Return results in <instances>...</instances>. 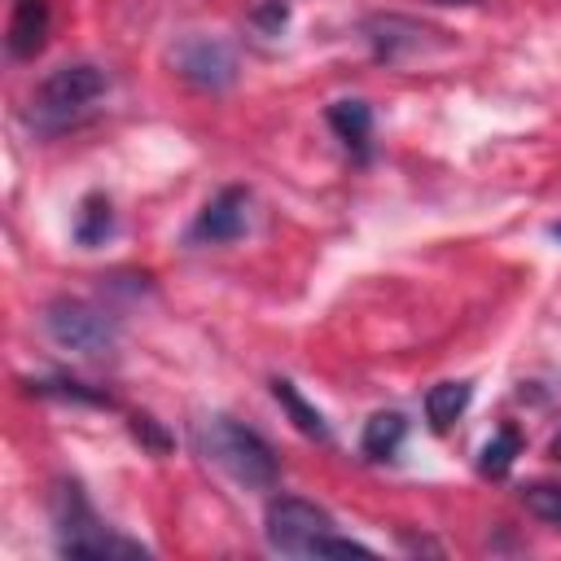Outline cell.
<instances>
[{
  "mask_svg": "<svg viewBox=\"0 0 561 561\" xmlns=\"http://www.w3.org/2000/svg\"><path fill=\"white\" fill-rule=\"evenodd\" d=\"M193 443H197V451H202L215 469H224L232 482H241V486H250V491L276 486V456H272V447H267L250 425H241V421H232V416H202V421L193 425Z\"/></svg>",
  "mask_w": 561,
  "mask_h": 561,
  "instance_id": "obj_1",
  "label": "cell"
},
{
  "mask_svg": "<svg viewBox=\"0 0 561 561\" xmlns=\"http://www.w3.org/2000/svg\"><path fill=\"white\" fill-rule=\"evenodd\" d=\"M110 88L105 70L92 61H66L57 70H48L39 79V88L31 92V123L39 131H61L75 118H83L92 110V101H101Z\"/></svg>",
  "mask_w": 561,
  "mask_h": 561,
  "instance_id": "obj_2",
  "label": "cell"
},
{
  "mask_svg": "<svg viewBox=\"0 0 561 561\" xmlns=\"http://www.w3.org/2000/svg\"><path fill=\"white\" fill-rule=\"evenodd\" d=\"M53 522H57V552L61 557H145L140 543L118 539L96 522L83 491L75 482H61L53 491Z\"/></svg>",
  "mask_w": 561,
  "mask_h": 561,
  "instance_id": "obj_3",
  "label": "cell"
},
{
  "mask_svg": "<svg viewBox=\"0 0 561 561\" xmlns=\"http://www.w3.org/2000/svg\"><path fill=\"white\" fill-rule=\"evenodd\" d=\"M44 333L61 346V351H75V355H110L118 346V324L110 311L83 302V298H57L44 307Z\"/></svg>",
  "mask_w": 561,
  "mask_h": 561,
  "instance_id": "obj_4",
  "label": "cell"
},
{
  "mask_svg": "<svg viewBox=\"0 0 561 561\" xmlns=\"http://www.w3.org/2000/svg\"><path fill=\"white\" fill-rule=\"evenodd\" d=\"M263 535H267L272 552H285V557H316L320 543L333 535V517H329L320 504H311V500L280 495V500L267 504Z\"/></svg>",
  "mask_w": 561,
  "mask_h": 561,
  "instance_id": "obj_5",
  "label": "cell"
},
{
  "mask_svg": "<svg viewBox=\"0 0 561 561\" xmlns=\"http://www.w3.org/2000/svg\"><path fill=\"white\" fill-rule=\"evenodd\" d=\"M171 61H175L180 79H188V83L202 88V92H219V88H228V83L237 79V57H232V48L219 44V39H206V35L180 39L175 53H171Z\"/></svg>",
  "mask_w": 561,
  "mask_h": 561,
  "instance_id": "obj_6",
  "label": "cell"
},
{
  "mask_svg": "<svg viewBox=\"0 0 561 561\" xmlns=\"http://www.w3.org/2000/svg\"><path fill=\"white\" fill-rule=\"evenodd\" d=\"M245 206H250V193L241 184H228L219 188L193 219L188 228V241L193 245H224V241H237L245 232Z\"/></svg>",
  "mask_w": 561,
  "mask_h": 561,
  "instance_id": "obj_7",
  "label": "cell"
},
{
  "mask_svg": "<svg viewBox=\"0 0 561 561\" xmlns=\"http://www.w3.org/2000/svg\"><path fill=\"white\" fill-rule=\"evenodd\" d=\"M44 44H48V0H18L9 18V35H4L9 57L31 61Z\"/></svg>",
  "mask_w": 561,
  "mask_h": 561,
  "instance_id": "obj_8",
  "label": "cell"
},
{
  "mask_svg": "<svg viewBox=\"0 0 561 561\" xmlns=\"http://www.w3.org/2000/svg\"><path fill=\"white\" fill-rule=\"evenodd\" d=\"M403 438H408V421H403V412H373V416L364 421L359 451H364L368 460H394L399 447H403Z\"/></svg>",
  "mask_w": 561,
  "mask_h": 561,
  "instance_id": "obj_9",
  "label": "cell"
},
{
  "mask_svg": "<svg viewBox=\"0 0 561 561\" xmlns=\"http://www.w3.org/2000/svg\"><path fill=\"white\" fill-rule=\"evenodd\" d=\"M324 123L333 127V136H337L346 149H355V153L368 149V136H373V110H368L364 101H333V105L324 110Z\"/></svg>",
  "mask_w": 561,
  "mask_h": 561,
  "instance_id": "obj_10",
  "label": "cell"
},
{
  "mask_svg": "<svg viewBox=\"0 0 561 561\" xmlns=\"http://www.w3.org/2000/svg\"><path fill=\"white\" fill-rule=\"evenodd\" d=\"M469 399H473V381H438V386H430L425 390V421H430V430H451V421L469 408Z\"/></svg>",
  "mask_w": 561,
  "mask_h": 561,
  "instance_id": "obj_11",
  "label": "cell"
},
{
  "mask_svg": "<svg viewBox=\"0 0 561 561\" xmlns=\"http://www.w3.org/2000/svg\"><path fill=\"white\" fill-rule=\"evenodd\" d=\"M272 399L289 412V421H294L298 434H307V438H316V443H329V421L298 394V386H294L289 377H272Z\"/></svg>",
  "mask_w": 561,
  "mask_h": 561,
  "instance_id": "obj_12",
  "label": "cell"
},
{
  "mask_svg": "<svg viewBox=\"0 0 561 561\" xmlns=\"http://www.w3.org/2000/svg\"><path fill=\"white\" fill-rule=\"evenodd\" d=\"M110 232H114V206H110V197H105V193H88V197L79 202V210H75V241L92 250V245H101Z\"/></svg>",
  "mask_w": 561,
  "mask_h": 561,
  "instance_id": "obj_13",
  "label": "cell"
},
{
  "mask_svg": "<svg viewBox=\"0 0 561 561\" xmlns=\"http://www.w3.org/2000/svg\"><path fill=\"white\" fill-rule=\"evenodd\" d=\"M517 451H522V434H517L513 425H500V430L482 443V451H478V469H482L486 478H504V473L513 469Z\"/></svg>",
  "mask_w": 561,
  "mask_h": 561,
  "instance_id": "obj_14",
  "label": "cell"
},
{
  "mask_svg": "<svg viewBox=\"0 0 561 561\" xmlns=\"http://www.w3.org/2000/svg\"><path fill=\"white\" fill-rule=\"evenodd\" d=\"M35 394H48V399H70V403H92V408H114V399L105 390H92L75 377H48V381H31Z\"/></svg>",
  "mask_w": 561,
  "mask_h": 561,
  "instance_id": "obj_15",
  "label": "cell"
},
{
  "mask_svg": "<svg viewBox=\"0 0 561 561\" xmlns=\"http://www.w3.org/2000/svg\"><path fill=\"white\" fill-rule=\"evenodd\" d=\"M522 504L530 517L548 522V526H561V482H530L522 491Z\"/></svg>",
  "mask_w": 561,
  "mask_h": 561,
  "instance_id": "obj_16",
  "label": "cell"
},
{
  "mask_svg": "<svg viewBox=\"0 0 561 561\" xmlns=\"http://www.w3.org/2000/svg\"><path fill=\"white\" fill-rule=\"evenodd\" d=\"M250 22H254L263 35H280V26L289 22V4H285V0H263V4L250 13Z\"/></svg>",
  "mask_w": 561,
  "mask_h": 561,
  "instance_id": "obj_17",
  "label": "cell"
},
{
  "mask_svg": "<svg viewBox=\"0 0 561 561\" xmlns=\"http://www.w3.org/2000/svg\"><path fill=\"white\" fill-rule=\"evenodd\" d=\"M131 430H136V438H145L153 451H167V434L153 425V416H136V421H131Z\"/></svg>",
  "mask_w": 561,
  "mask_h": 561,
  "instance_id": "obj_18",
  "label": "cell"
},
{
  "mask_svg": "<svg viewBox=\"0 0 561 561\" xmlns=\"http://www.w3.org/2000/svg\"><path fill=\"white\" fill-rule=\"evenodd\" d=\"M552 237H557V241H561V224H552Z\"/></svg>",
  "mask_w": 561,
  "mask_h": 561,
  "instance_id": "obj_19",
  "label": "cell"
},
{
  "mask_svg": "<svg viewBox=\"0 0 561 561\" xmlns=\"http://www.w3.org/2000/svg\"><path fill=\"white\" fill-rule=\"evenodd\" d=\"M443 4H465V0H443Z\"/></svg>",
  "mask_w": 561,
  "mask_h": 561,
  "instance_id": "obj_20",
  "label": "cell"
}]
</instances>
